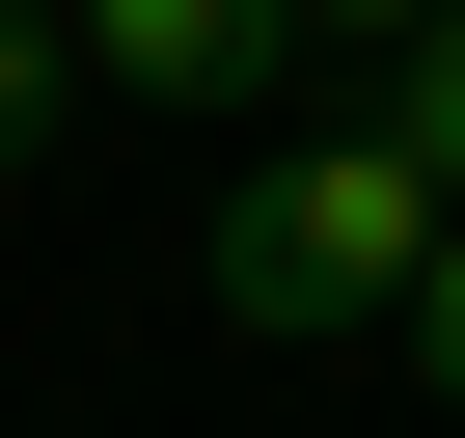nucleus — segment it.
<instances>
[{"instance_id":"6","label":"nucleus","mask_w":465,"mask_h":438,"mask_svg":"<svg viewBox=\"0 0 465 438\" xmlns=\"http://www.w3.org/2000/svg\"><path fill=\"white\" fill-rule=\"evenodd\" d=\"M329 28H356V55H411V28H438V0H302V55H329Z\"/></svg>"},{"instance_id":"1","label":"nucleus","mask_w":465,"mask_h":438,"mask_svg":"<svg viewBox=\"0 0 465 438\" xmlns=\"http://www.w3.org/2000/svg\"><path fill=\"white\" fill-rule=\"evenodd\" d=\"M411 247H438V192L383 164V137H274L247 192H219V329H247V356H302V329H383L411 302Z\"/></svg>"},{"instance_id":"5","label":"nucleus","mask_w":465,"mask_h":438,"mask_svg":"<svg viewBox=\"0 0 465 438\" xmlns=\"http://www.w3.org/2000/svg\"><path fill=\"white\" fill-rule=\"evenodd\" d=\"M383 329H411V383L465 411V219H438V247H411V302H383Z\"/></svg>"},{"instance_id":"4","label":"nucleus","mask_w":465,"mask_h":438,"mask_svg":"<svg viewBox=\"0 0 465 438\" xmlns=\"http://www.w3.org/2000/svg\"><path fill=\"white\" fill-rule=\"evenodd\" d=\"M55 110H83V55H55V0H0V192L55 164Z\"/></svg>"},{"instance_id":"2","label":"nucleus","mask_w":465,"mask_h":438,"mask_svg":"<svg viewBox=\"0 0 465 438\" xmlns=\"http://www.w3.org/2000/svg\"><path fill=\"white\" fill-rule=\"evenodd\" d=\"M55 55L137 110H274L302 83V0H55Z\"/></svg>"},{"instance_id":"3","label":"nucleus","mask_w":465,"mask_h":438,"mask_svg":"<svg viewBox=\"0 0 465 438\" xmlns=\"http://www.w3.org/2000/svg\"><path fill=\"white\" fill-rule=\"evenodd\" d=\"M356 137H383V164H411V192H438V219H465V0H438V28H411V55H383V110H356Z\"/></svg>"}]
</instances>
